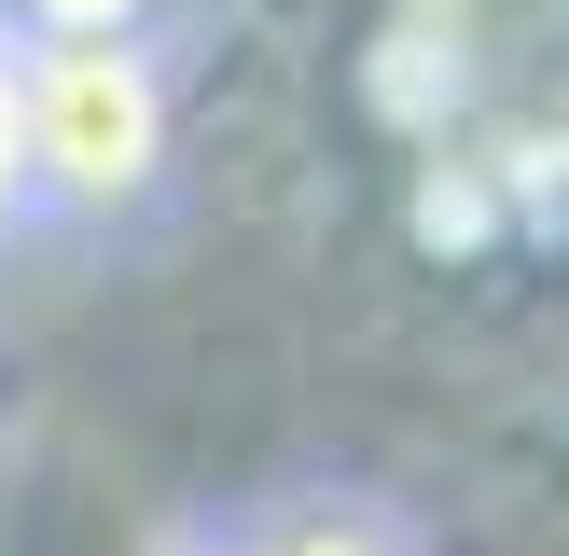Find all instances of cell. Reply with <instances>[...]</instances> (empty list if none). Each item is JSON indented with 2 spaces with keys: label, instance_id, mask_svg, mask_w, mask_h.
Masks as SVG:
<instances>
[{
  "label": "cell",
  "instance_id": "1",
  "mask_svg": "<svg viewBox=\"0 0 569 556\" xmlns=\"http://www.w3.org/2000/svg\"><path fill=\"white\" fill-rule=\"evenodd\" d=\"M28 56V181L42 209L111 222L167 181L181 153V98H167L153 28H83V42H14Z\"/></svg>",
  "mask_w": 569,
  "mask_h": 556
},
{
  "label": "cell",
  "instance_id": "2",
  "mask_svg": "<svg viewBox=\"0 0 569 556\" xmlns=\"http://www.w3.org/2000/svg\"><path fill=\"white\" fill-rule=\"evenodd\" d=\"M167 556H417V528L376 515V500H264V515L181 528Z\"/></svg>",
  "mask_w": 569,
  "mask_h": 556
},
{
  "label": "cell",
  "instance_id": "3",
  "mask_svg": "<svg viewBox=\"0 0 569 556\" xmlns=\"http://www.w3.org/2000/svg\"><path fill=\"white\" fill-rule=\"evenodd\" d=\"M42 209V181H28V56H14V28H0V237Z\"/></svg>",
  "mask_w": 569,
  "mask_h": 556
},
{
  "label": "cell",
  "instance_id": "4",
  "mask_svg": "<svg viewBox=\"0 0 569 556\" xmlns=\"http://www.w3.org/2000/svg\"><path fill=\"white\" fill-rule=\"evenodd\" d=\"M167 0H0L14 42H83V28H153Z\"/></svg>",
  "mask_w": 569,
  "mask_h": 556
}]
</instances>
